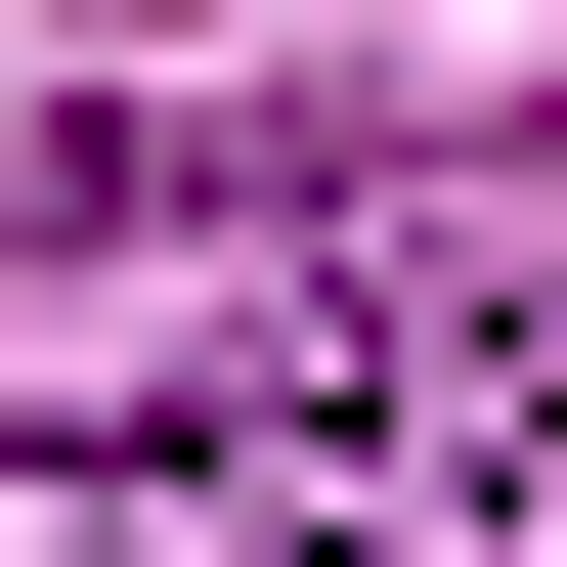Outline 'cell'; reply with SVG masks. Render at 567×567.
Listing matches in <instances>:
<instances>
[{
  "label": "cell",
  "instance_id": "cell-1",
  "mask_svg": "<svg viewBox=\"0 0 567 567\" xmlns=\"http://www.w3.org/2000/svg\"><path fill=\"white\" fill-rule=\"evenodd\" d=\"M481 481H524V524H567V350H524V393H481Z\"/></svg>",
  "mask_w": 567,
  "mask_h": 567
}]
</instances>
